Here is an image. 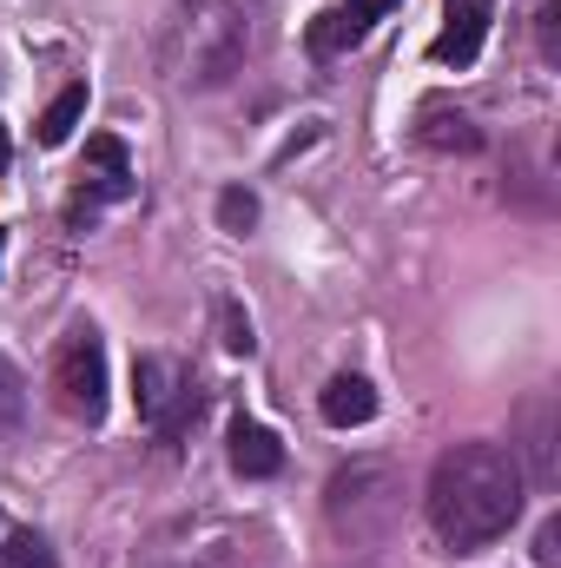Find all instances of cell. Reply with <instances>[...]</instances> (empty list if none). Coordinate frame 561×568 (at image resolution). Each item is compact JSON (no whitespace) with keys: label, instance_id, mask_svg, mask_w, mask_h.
Listing matches in <instances>:
<instances>
[{"label":"cell","instance_id":"cell-1","mask_svg":"<svg viewBox=\"0 0 561 568\" xmlns=\"http://www.w3.org/2000/svg\"><path fill=\"white\" fill-rule=\"evenodd\" d=\"M522 496H529V469H522L516 449H502V443H456V449L436 456L422 509H429V529L442 536V549L476 556V549L509 536V523L522 516Z\"/></svg>","mask_w":561,"mask_h":568},{"label":"cell","instance_id":"cell-2","mask_svg":"<svg viewBox=\"0 0 561 568\" xmlns=\"http://www.w3.org/2000/svg\"><path fill=\"white\" fill-rule=\"evenodd\" d=\"M178 33H185V53L172 60L178 87L205 93V87H225L238 73V60H245V20H238L232 0H192V13L178 20Z\"/></svg>","mask_w":561,"mask_h":568},{"label":"cell","instance_id":"cell-3","mask_svg":"<svg viewBox=\"0 0 561 568\" xmlns=\"http://www.w3.org/2000/svg\"><path fill=\"white\" fill-rule=\"evenodd\" d=\"M53 390H60V410L80 417V424H100L106 417V344L93 324H73L53 351Z\"/></svg>","mask_w":561,"mask_h":568},{"label":"cell","instance_id":"cell-4","mask_svg":"<svg viewBox=\"0 0 561 568\" xmlns=\"http://www.w3.org/2000/svg\"><path fill=\"white\" fill-rule=\"evenodd\" d=\"M377 483H390L384 463H350V469H337V476H330V523L350 529V536H377V529L390 523V496H397V489L370 496Z\"/></svg>","mask_w":561,"mask_h":568},{"label":"cell","instance_id":"cell-5","mask_svg":"<svg viewBox=\"0 0 561 568\" xmlns=\"http://www.w3.org/2000/svg\"><path fill=\"white\" fill-rule=\"evenodd\" d=\"M133 397H140V417L152 429H165V436H172V429L198 410L192 377H185L172 357H140V364H133Z\"/></svg>","mask_w":561,"mask_h":568},{"label":"cell","instance_id":"cell-6","mask_svg":"<svg viewBox=\"0 0 561 568\" xmlns=\"http://www.w3.org/2000/svg\"><path fill=\"white\" fill-rule=\"evenodd\" d=\"M489 13L496 0H442V33L429 40L436 67H476L482 40H489Z\"/></svg>","mask_w":561,"mask_h":568},{"label":"cell","instance_id":"cell-7","mask_svg":"<svg viewBox=\"0 0 561 568\" xmlns=\"http://www.w3.org/2000/svg\"><path fill=\"white\" fill-rule=\"evenodd\" d=\"M317 410H324L330 429H364L370 417H377V390H370L364 377H330L324 397H317Z\"/></svg>","mask_w":561,"mask_h":568},{"label":"cell","instance_id":"cell-8","mask_svg":"<svg viewBox=\"0 0 561 568\" xmlns=\"http://www.w3.org/2000/svg\"><path fill=\"white\" fill-rule=\"evenodd\" d=\"M232 469H238V476H278L284 469V443L265 424L238 417V424H232Z\"/></svg>","mask_w":561,"mask_h":568},{"label":"cell","instance_id":"cell-9","mask_svg":"<svg viewBox=\"0 0 561 568\" xmlns=\"http://www.w3.org/2000/svg\"><path fill=\"white\" fill-rule=\"evenodd\" d=\"M364 33H357V20L344 13V7H324V13H310V27H304V47L317 53V60H330V53H344V47H357Z\"/></svg>","mask_w":561,"mask_h":568},{"label":"cell","instance_id":"cell-10","mask_svg":"<svg viewBox=\"0 0 561 568\" xmlns=\"http://www.w3.org/2000/svg\"><path fill=\"white\" fill-rule=\"evenodd\" d=\"M80 120H86V87H67V93H60V100H53V106L40 113L33 140H40V145H67V140H73V126H80Z\"/></svg>","mask_w":561,"mask_h":568},{"label":"cell","instance_id":"cell-11","mask_svg":"<svg viewBox=\"0 0 561 568\" xmlns=\"http://www.w3.org/2000/svg\"><path fill=\"white\" fill-rule=\"evenodd\" d=\"M422 145H436V152H476L482 133H476V120H462V113H429L417 126Z\"/></svg>","mask_w":561,"mask_h":568},{"label":"cell","instance_id":"cell-12","mask_svg":"<svg viewBox=\"0 0 561 568\" xmlns=\"http://www.w3.org/2000/svg\"><path fill=\"white\" fill-rule=\"evenodd\" d=\"M218 225H225L232 239H245V232L258 225V192H245V185H225V192H218Z\"/></svg>","mask_w":561,"mask_h":568},{"label":"cell","instance_id":"cell-13","mask_svg":"<svg viewBox=\"0 0 561 568\" xmlns=\"http://www.w3.org/2000/svg\"><path fill=\"white\" fill-rule=\"evenodd\" d=\"M218 344L232 351V357H252L258 351V331H252V317H245V304H218Z\"/></svg>","mask_w":561,"mask_h":568},{"label":"cell","instance_id":"cell-14","mask_svg":"<svg viewBox=\"0 0 561 568\" xmlns=\"http://www.w3.org/2000/svg\"><path fill=\"white\" fill-rule=\"evenodd\" d=\"M0 562H7V568H60L40 529H13V536H7V549H0Z\"/></svg>","mask_w":561,"mask_h":568},{"label":"cell","instance_id":"cell-15","mask_svg":"<svg viewBox=\"0 0 561 568\" xmlns=\"http://www.w3.org/2000/svg\"><path fill=\"white\" fill-rule=\"evenodd\" d=\"M20 417H27V384H20V371L0 357V436L20 429Z\"/></svg>","mask_w":561,"mask_h":568},{"label":"cell","instance_id":"cell-16","mask_svg":"<svg viewBox=\"0 0 561 568\" xmlns=\"http://www.w3.org/2000/svg\"><path fill=\"white\" fill-rule=\"evenodd\" d=\"M390 7H397V0H344V13L357 20V33H370V20H384Z\"/></svg>","mask_w":561,"mask_h":568},{"label":"cell","instance_id":"cell-17","mask_svg":"<svg viewBox=\"0 0 561 568\" xmlns=\"http://www.w3.org/2000/svg\"><path fill=\"white\" fill-rule=\"evenodd\" d=\"M536 562H542V568L561 562V523H555V516H549V523H542V536H536Z\"/></svg>","mask_w":561,"mask_h":568},{"label":"cell","instance_id":"cell-18","mask_svg":"<svg viewBox=\"0 0 561 568\" xmlns=\"http://www.w3.org/2000/svg\"><path fill=\"white\" fill-rule=\"evenodd\" d=\"M555 20H561V7H542V53L555 60Z\"/></svg>","mask_w":561,"mask_h":568},{"label":"cell","instance_id":"cell-19","mask_svg":"<svg viewBox=\"0 0 561 568\" xmlns=\"http://www.w3.org/2000/svg\"><path fill=\"white\" fill-rule=\"evenodd\" d=\"M13 165V140H7V120H0V172Z\"/></svg>","mask_w":561,"mask_h":568},{"label":"cell","instance_id":"cell-20","mask_svg":"<svg viewBox=\"0 0 561 568\" xmlns=\"http://www.w3.org/2000/svg\"><path fill=\"white\" fill-rule=\"evenodd\" d=\"M0 252H7V232H0Z\"/></svg>","mask_w":561,"mask_h":568}]
</instances>
